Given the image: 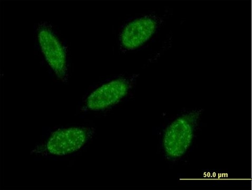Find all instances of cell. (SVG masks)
I'll return each mask as SVG.
<instances>
[{
    "mask_svg": "<svg viewBox=\"0 0 252 190\" xmlns=\"http://www.w3.org/2000/svg\"><path fill=\"white\" fill-rule=\"evenodd\" d=\"M92 134L90 129L85 127L58 130L51 135L44 151L49 155L59 156L71 154L84 147Z\"/></svg>",
    "mask_w": 252,
    "mask_h": 190,
    "instance_id": "obj_1",
    "label": "cell"
},
{
    "mask_svg": "<svg viewBox=\"0 0 252 190\" xmlns=\"http://www.w3.org/2000/svg\"><path fill=\"white\" fill-rule=\"evenodd\" d=\"M194 114L186 115L173 122L166 130L164 145L166 154L180 157L186 152L193 132Z\"/></svg>",
    "mask_w": 252,
    "mask_h": 190,
    "instance_id": "obj_2",
    "label": "cell"
},
{
    "mask_svg": "<svg viewBox=\"0 0 252 190\" xmlns=\"http://www.w3.org/2000/svg\"><path fill=\"white\" fill-rule=\"evenodd\" d=\"M38 39L42 52L50 66L62 79L66 78L67 67L64 49L54 33L46 27L40 28Z\"/></svg>",
    "mask_w": 252,
    "mask_h": 190,
    "instance_id": "obj_3",
    "label": "cell"
},
{
    "mask_svg": "<svg viewBox=\"0 0 252 190\" xmlns=\"http://www.w3.org/2000/svg\"><path fill=\"white\" fill-rule=\"evenodd\" d=\"M129 90V84L126 79H118L102 85L88 97L87 107L97 111L116 104L123 99Z\"/></svg>",
    "mask_w": 252,
    "mask_h": 190,
    "instance_id": "obj_4",
    "label": "cell"
},
{
    "mask_svg": "<svg viewBox=\"0 0 252 190\" xmlns=\"http://www.w3.org/2000/svg\"><path fill=\"white\" fill-rule=\"evenodd\" d=\"M157 27V20L151 17H140L131 21L125 27L121 34L123 47L127 50L139 47L152 37Z\"/></svg>",
    "mask_w": 252,
    "mask_h": 190,
    "instance_id": "obj_5",
    "label": "cell"
}]
</instances>
